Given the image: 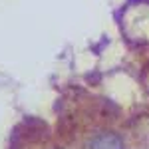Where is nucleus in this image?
I'll return each instance as SVG.
<instances>
[{
    "label": "nucleus",
    "instance_id": "f257e3e1",
    "mask_svg": "<svg viewBox=\"0 0 149 149\" xmlns=\"http://www.w3.org/2000/svg\"><path fill=\"white\" fill-rule=\"evenodd\" d=\"M88 149H123V143L115 133H100L92 137V141L88 143Z\"/></svg>",
    "mask_w": 149,
    "mask_h": 149
}]
</instances>
